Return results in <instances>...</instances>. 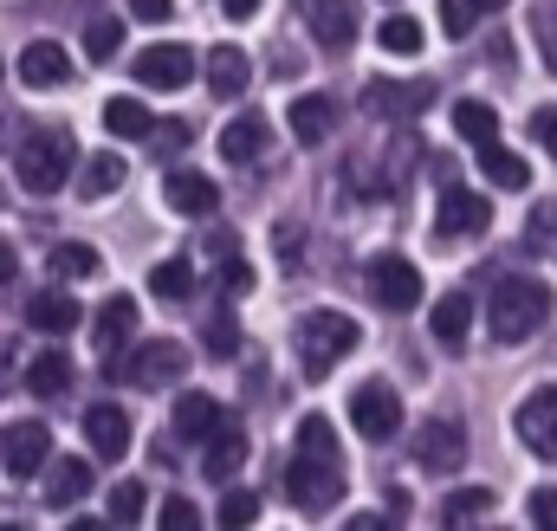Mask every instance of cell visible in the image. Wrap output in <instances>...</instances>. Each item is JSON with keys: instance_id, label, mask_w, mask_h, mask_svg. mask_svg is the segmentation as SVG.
Returning <instances> with one entry per match:
<instances>
[{"instance_id": "cell-25", "label": "cell", "mask_w": 557, "mask_h": 531, "mask_svg": "<svg viewBox=\"0 0 557 531\" xmlns=\"http://www.w3.org/2000/svg\"><path fill=\"white\" fill-rule=\"evenodd\" d=\"M247 78H253V65H247L240 46H214V52H208V91H214V98H240Z\"/></svg>"}, {"instance_id": "cell-31", "label": "cell", "mask_w": 557, "mask_h": 531, "mask_svg": "<svg viewBox=\"0 0 557 531\" xmlns=\"http://www.w3.org/2000/svg\"><path fill=\"white\" fill-rule=\"evenodd\" d=\"M149 292H156L162 305H188V298H195V266L188 260H162L156 272H149Z\"/></svg>"}, {"instance_id": "cell-34", "label": "cell", "mask_w": 557, "mask_h": 531, "mask_svg": "<svg viewBox=\"0 0 557 531\" xmlns=\"http://www.w3.org/2000/svg\"><path fill=\"white\" fill-rule=\"evenodd\" d=\"M376 39H383V52H396V59H416V52H421V39H428V33H421V20H416V13H389Z\"/></svg>"}, {"instance_id": "cell-12", "label": "cell", "mask_w": 557, "mask_h": 531, "mask_svg": "<svg viewBox=\"0 0 557 531\" xmlns=\"http://www.w3.org/2000/svg\"><path fill=\"white\" fill-rule=\"evenodd\" d=\"M20 85H26V91H65V85H72V59H65V46L33 39V46L20 52Z\"/></svg>"}, {"instance_id": "cell-7", "label": "cell", "mask_w": 557, "mask_h": 531, "mask_svg": "<svg viewBox=\"0 0 557 531\" xmlns=\"http://www.w3.org/2000/svg\"><path fill=\"white\" fill-rule=\"evenodd\" d=\"M350 421H357L363 441H396V428H403V396H396L389 383H363V390L350 396Z\"/></svg>"}, {"instance_id": "cell-4", "label": "cell", "mask_w": 557, "mask_h": 531, "mask_svg": "<svg viewBox=\"0 0 557 531\" xmlns=\"http://www.w3.org/2000/svg\"><path fill=\"white\" fill-rule=\"evenodd\" d=\"M357 337H363L357 318H344V311H305V318H298V363H305V376H311V383L331 376V363L350 357Z\"/></svg>"}, {"instance_id": "cell-21", "label": "cell", "mask_w": 557, "mask_h": 531, "mask_svg": "<svg viewBox=\"0 0 557 531\" xmlns=\"http://www.w3.org/2000/svg\"><path fill=\"white\" fill-rule=\"evenodd\" d=\"M221 421H227V408H221L214 396H201V390L175 396V434H182V441H195V447H201V441H208Z\"/></svg>"}, {"instance_id": "cell-30", "label": "cell", "mask_w": 557, "mask_h": 531, "mask_svg": "<svg viewBox=\"0 0 557 531\" xmlns=\"http://www.w3.org/2000/svg\"><path fill=\"white\" fill-rule=\"evenodd\" d=\"M454 131L467 136L473 149H480V143H499V111L480 104V98H460V104H454Z\"/></svg>"}, {"instance_id": "cell-51", "label": "cell", "mask_w": 557, "mask_h": 531, "mask_svg": "<svg viewBox=\"0 0 557 531\" xmlns=\"http://www.w3.org/2000/svg\"><path fill=\"white\" fill-rule=\"evenodd\" d=\"M0 201H7V188H0Z\"/></svg>"}, {"instance_id": "cell-18", "label": "cell", "mask_w": 557, "mask_h": 531, "mask_svg": "<svg viewBox=\"0 0 557 531\" xmlns=\"http://www.w3.org/2000/svg\"><path fill=\"white\" fill-rule=\"evenodd\" d=\"M85 441H91L98 460H124V454H131V415H124L117 402H98V408L85 415Z\"/></svg>"}, {"instance_id": "cell-48", "label": "cell", "mask_w": 557, "mask_h": 531, "mask_svg": "<svg viewBox=\"0 0 557 531\" xmlns=\"http://www.w3.org/2000/svg\"><path fill=\"white\" fill-rule=\"evenodd\" d=\"M13 272H20V254H13V240H0V285H13Z\"/></svg>"}, {"instance_id": "cell-47", "label": "cell", "mask_w": 557, "mask_h": 531, "mask_svg": "<svg viewBox=\"0 0 557 531\" xmlns=\"http://www.w3.org/2000/svg\"><path fill=\"white\" fill-rule=\"evenodd\" d=\"M131 13L156 26V20H169V13H175V0H131Z\"/></svg>"}, {"instance_id": "cell-3", "label": "cell", "mask_w": 557, "mask_h": 531, "mask_svg": "<svg viewBox=\"0 0 557 531\" xmlns=\"http://www.w3.org/2000/svg\"><path fill=\"white\" fill-rule=\"evenodd\" d=\"M72 169H78V143H72L65 124H39V131L20 136V149H13V175H20L26 195H59L72 182Z\"/></svg>"}, {"instance_id": "cell-45", "label": "cell", "mask_w": 557, "mask_h": 531, "mask_svg": "<svg viewBox=\"0 0 557 531\" xmlns=\"http://www.w3.org/2000/svg\"><path fill=\"white\" fill-rule=\"evenodd\" d=\"M532 136L552 149V162H557V104H545V111H532Z\"/></svg>"}, {"instance_id": "cell-37", "label": "cell", "mask_w": 557, "mask_h": 531, "mask_svg": "<svg viewBox=\"0 0 557 531\" xmlns=\"http://www.w3.org/2000/svg\"><path fill=\"white\" fill-rule=\"evenodd\" d=\"M208 357H240V324H234V311H227V305L208 318Z\"/></svg>"}, {"instance_id": "cell-8", "label": "cell", "mask_w": 557, "mask_h": 531, "mask_svg": "<svg viewBox=\"0 0 557 531\" xmlns=\"http://www.w3.org/2000/svg\"><path fill=\"white\" fill-rule=\"evenodd\" d=\"M512 428H519V441H525L539 460H557V383H545V390H532V396L519 402Z\"/></svg>"}, {"instance_id": "cell-42", "label": "cell", "mask_w": 557, "mask_h": 531, "mask_svg": "<svg viewBox=\"0 0 557 531\" xmlns=\"http://www.w3.org/2000/svg\"><path fill=\"white\" fill-rule=\"evenodd\" d=\"M532 26H539V52H545V65L557 72V7H545Z\"/></svg>"}, {"instance_id": "cell-24", "label": "cell", "mask_w": 557, "mask_h": 531, "mask_svg": "<svg viewBox=\"0 0 557 531\" xmlns=\"http://www.w3.org/2000/svg\"><path fill=\"white\" fill-rule=\"evenodd\" d=\"M285 118H292V136H298L305 149H311V143H324V136L337 131V104H331L324 91H305V98H298Z\"/></svg>"}, {"instance_id": "cell-17", "label": "cell", "mask_w": 557, "mask_h": 531, "mask_svg": "<svg viewBox=\"0 0 557 531\" xmlns=\"http://www.w3.org/2000/svg\"><path fill=\"white\" fill-rule=\"evenodd\" d=\"M305 26L324 52H344L357 39V7L350 0H305Z\"/></svg>"}, {"instance_id": "cell-40", "label": "cell", "mask_w": 557, "mask_h": 531, "mask_svg": "<svg viewBox=\"0 0 557 531\" xmlns=\"http://www.w3.org/2000/svg\"><path fill=\"white\" fill-rule=\"evenodd\" d=\"M111 519H117V526H137L143 519V486L137 480H117V486H111Z\"/></svg>"}, {"instance_id": "cell-38", "label": "cell", "mask_w": 557, "mask_h": 531, "mask_svg": "<svg viewBox=\"0 0 557 531\" xmlns=\"http://www.w3.org/2000/svg\"><path fill=\"white\" fill-rule=\"evenodd\" d=\"M214 519H221V526H227V531L253 526V519H260V493H247V486H234V493L221 499V513H214Z\"/></svg>"}, {"instance_id": "cell-19", "label": "cell", "mask_w": 557, "mask_h": 531, "mask_svg": "<svg viewBox=\"0 0 557 531\" xmlns=\"http://www.w3.org/2000/svg\"><path fill=\"white\" fill-rule=\"evenodd\" d=\"M240 460H247V428L227 415V421L201 441V473H208V480H234V473H240Z\"/></svg>"}, {"instance_id": "cell-36", "label": "cell", "mask_w": 557, "mask_h": 531, "mask_svg": "<svg viewBox=\"0 0 557 531\" xmlns=\"http://www.w3.org/2000/svg\"><path fill=\"white\" fill-rule=\"evenodd\" d=\"M486 513H493V493L486 486H460V493L441 499V526H467V519H486Z\"/></svg>"}, {"instance_id": "cell-6", "label": "cell", "mask_w": 557, "mask_h": 531, "mask_svg": "<svg viewBox=\"0 0 557 531\" xmlns=\"http://www.w3.org/2000/svg\"><path fill=\"white\" fill-rule=\"evenodd\" d=\"M363 285H370V298H376L383 311H416V305H421V272L403 260V254H383V260H370Z\"/></svg>"}, {"instance_id": "cell-28", "label": "cell", "mask_w": 557, "mask_h": 531, "mask_svg": "<svg viewBox=\"0 0 557 531\" xmlns=\"http://www.w3.org/2000/svg\"><path fill=\"white\" fill-rule=\"evenodd\" d=\"M267 143H273L267 118H234V124L221 131V156H227V162H260Z\"/></svg>"}, {"instance_id": "cell-16", "label": "cell", "mask_w": 557, "mask_h": 531, "mask_svg": "<svg viewBox=\"0 0 557 531\" xmlns=\"http://www.w3.org/2000/svg\"><path fill=\"white\" fill-rule=\"evenodd\" d=\"M131 331H137V298H104L98 305V318H91V344H98V357L104 363H117V350L131 344Z\"/></svg>"}, {"instance_id": "cell-13", "label": "cell", "mask_w": 557, "mask_h": 531, "mask_svg": "<svg viewBox=\"0 0 557 531\" xmlns=\"http://www.w3.org/2000/svg\"><path fill=\"white\" fill-rule=\"evenodd\" d=\"M428 104H434V85H428V78H416V85L376 78V85L363 91V111H370V118H416V111H428Z\"/></svg>"}, {"instance_id": "cell-27", "label": "cell", "mask_w": 557, "mask_h": 531, "mask_svg": "<svg viewBox=\"0 0 557 531\" xmlns=\"http://www.w3.org/2000/svg\"><path fill=\"white\" fill-rule=\"evenodd\" d=\"M124 175H131V162H124V156H91V162H78V175H72V182H78V195H85V201H104V195H117V188H124Z\"/></svg>"}, {"instance_id": "cell-46", "label": "cell", "mask_w": 557, "mask_h": 531, "mask_svg": "<svg viewBox=\"0 0 557 531\" xmlns=\"http://www.w3.org/2000/svg\"><path fill=\"white\" fill-rule=\"evenodd\" d=\"M532 526L557 531V493H552V486H545V493H532Z\"/></svg>"}, {"instance_id": "cell-20", "label": "cell", "mask_w": 557, "mask_h": 531, "mask_svg": "<svg viewBox=\"0 0 557 531\" xmlns=\"http://www.w3.org/2000/svg\"><path fill=\"white\" fill-rule=\"evenodd\" d=\"M162 195H169V208H175V214H195V221L221 208V188H214L208 175H195V169H169Z\"/></svg>"}, {"instance_id": "cell-11", "label": "cell", "mask_w": 557, "mask_h": 531, "mask_svg": "<svg viewBox=\"0 0 557 531\" xmlns=\"http://www.w3.org/2000/svg\"><path fill=\"white\" fill-rule=\"evenodd\" d=\"M46 454H52V428H39V421H13L7 441H0V467L13 480H33L46 467Z\"/></svg>"}, {"instance_id": "cell-29", "label": "cell", "mask_w": 557, "mask_h": 531, "mask_svg": "<svg viewBox=\"0 0 557 531\" xmlns=\"http://www.w3.org/2000/svg\"><path fill=\"white\" fill-rule=\"evenodd\" d=\"M91 493V467L85 460H52V473H46V506H78Z\"/></svg>"}, {"instance_id": "cell-5", "label": "cell", "mask_w": 557, "mask_h": 531, "mask_svg": "<svg viewBox=\"0 0 557 531\" xmlns=\"http://www.w3.org/2000/svg\"><path fill=\"white\" fill-rule=\"evenodd\" d=\"M182 363H188V350H182V344L149 337V344H137L131 357H117V363H111V376H117V383H131V390H169V383L182 376Z\"/></svg>"}, {"instance_id": "cell-23", "label": "cell", "mask_w": 557, "mask_h": 531, "mask_svg": "<svg viewBox=\"0 0 557 531\" xmlns=\"http://www.w3.org/2000/svg\"><path fill=\"white\" fill-rule=\"evenodd\" d=\"M434 344H447V350H460L467 344V331H473V298L467 292H441L434 298Z\"/></svg>"}, {"instance_id": "cell-26", "label": "cell", "mask_w": 557, "mask_h": 531, "mask_svg": "<svg viewBox=\"0 0 557 531\" xmlns=\"http://www.w3.org/2000/svg\"><path fill=\"white\" fill-rule=\"evenodd\" d=\"M26 390L39 402H59L72 390V357H65V350H39V357L26 363Z\"/></svg>"}, {"instance_id": "cell-10", "label": "cell", "mask_w": 557, "mask_h": 531, "mask_svg": "<svg viewBox=\"0 0 557 531\" xmlns=\"http://www.w3.org/2000/svg\"><path fill=\"white\" fill-rule=\"evenodd\" d=\"M131 72H137V85H149V91H182V85L195 78V52L175 46V39H169V46H143Z\"/></svg>"}, {"instance_id": "cell-33", "label": "cell", "mask_w": 557, "mask_h": 531, "mask_svg": "<svg viewBox=\"0 0 557 531\" xmlns=\"http://www.w3.org/2000/svg\"><path fill=\"white\" fill-rule=\"evenodd\" d=\"M104 124H111V136H124V143H149V131H156V118H149V111H143L137 98H111V104H104Z\"/></svg>"}, {"instance_id": "cell-44", "label": "cell", "mask_w": 557, "mask_h": 531, "mask_svg": "<svg viewBox=\"0 0 557 531\" xmlns=\"http://www.w3.org/2000/svg\"><path fill=\"white\" fill-rule=\"evenodd\" d=\"M156 519H162L169 531H182V526H195V519H201V506H195V499H169V506H162Z\"/></svg>"}, {"instance_id": "cell-2", "label": "cell", "mask_w": 557, "mask_h": 531, "mask_svg": "<svg viewBox=\"0 0 557 531\" xmlns=\"http://www.w3.org/2000/svg\"><path fill=\"white\" fill-rule=\"evenodd\" d=\"M545 318H552V285H545V279H532V272H506V279H493L486 324H493L499 344H525V337H539Z\"/></svg>"}, {"instance_id": "cell-14", "label": "cell", "mask_w": 557, "mask_h": 531, "mask_svg": "<svg viewBox=\"0 0 557 531\" xmlns=\"http://www.w3.org/2000/svg\"><path fill=\"white\" fill-rule=\"evenodd\" d=\"M486 221H493L486 195H473V188L441 195V240H473V234H486Z\"/></svg>"}, {"instance_id": "cell-50", "label": "cell", "mask_w": 557, "mask_h": 531, "mask_svg": "<svg viewBox=\"0 0 557 531\" xmlns=\"http://www.w3.org/2000/svg\"><path fill=\"white\" fill-rule=\"evenodd\" d=\"M473 7H480V13H499V7H506V0H473Z\"/></svg>"}, {"instance_id": "cell-41", "label": "cell", "mask_w": 557, "mask_h": 531, "mask_svg": "<svg viewBox=\"0 0 557 531\" xmlns=\"http://www.w3.org/2000/svg\"><path fill=\"white\" fill-rule=\"evenodd\" d=\"M149 143H156V156H175V149L188 143V124H182V118H169V124H156V131H149Z\"/></svg>"}, {"instance_id": "cell-32", "label": "cell", "mask_w": 557, "mask_h": 531, "mask_svg": "<svg viewBox=\"0 0 557 531\" xmlns=\"http://www.w3.org/2000/svg\"><path fill=\"white\" fill-rule=\"evenodd\" d=\"M46 272H52L59 285H78V279H91V272H98V247H78V240H65V247H52Z\"/></svg>"}, {"instance_id": "cell-22", "label": "cell", "mask_w": 557, "mask_h": 531, "mask_svg": "<svg viewBox=\"0 0 557 531\" xmlns=\"http://www.w3.org/2000/svg\"><path fill=\"white\" fill-rule=\"evenodd\" d=\"M480 169H486V182L506 188V195L532 188V162H525L519 149H506V143H480Z\"/></svg>"}, {"instance_id": "cell-35", "label": "cell", "mask_w": 557, "mask_h": 531, "mask_svg": "<svg viewBox=\"0 0 557 531\" xmlns=\"http://www.w3.org/2000/svg\"><path fill=\"white\" fill-rule=\"evenodd\" d=\"M117 46H124V20L117 13H91L85 20V52L104 65V59H117Z\"/></svg>"}, {"instance_id": "cell-49", "label": "cell", "mask_w": 557, "mask_h": 531, "mask_svg": "<svg viewBox=\"0 0 557 531\" xmlns=\"http://www.w3.org/2000/svg\"><path fill=\"white\" fill-rule=\"evenodd\" d=\"M221 13H227V20H253V13H260V0H221Z\"/></svg>"}, {"instance_id": "cell-39", "label": "cell", "mask_w": 557, "mask_h": 531, "mask_svg": "<svg viewBox=\"0 0 557 531\" xmlns=\"http://www.w3.org/2000/svg\"><path fill=\"white\" fill-rule=\"evenodd\" d=\"M473 26H480V7L473 0H441V33L447 39H467Z\"/></svg>"}, {"instance_id": "cell-9", "label": "cell", "mask_w": 557, "mask_h": 531, "mask_svg": "<svg viewBox=\"0 0 557 531\" xmlns=\"http://www.w3.org/2000/svg\"><path fill=\"white\" fill-rule=\"evenodd\" d=\"M416 460L428 467V473H460V460H467V428L447 421V415L421 421L416 428Z\"/></svg>"}, {"instance_id": "cell-43", "label": "cell", "mask_w": 557, "mask_h": 531, "mask_svg": "<svg viewBox=\"0 0 557 531\" xmlns=\"http://www.w3.org/2000/svg\"><path fill=\"white\" fill-rule=\"evenodd\" d=\"M221 292H227V298H240V292H253V266L227 260V266H221Z\"/></svg>"}, {"instance_id": "cell-15", "label": "cell", "mask_w": 557, "mask_h": 531, "mask_svg": "<svg viewBox=\"0 0 557 531\" xmlns=\"http://www.w3.org/2000/svg\"><path fill=\"white\" fill-rule=\"evenodd\" d=\"M26 324H33L39 337H65V331L85 324V311H78V298H72L65 285H52V292H33V298H26Z\"/></svg>"}, {"instance_id": "cell-1", "label": "cell", "mask_w": 557, "mask_h": 531, "mask_svg": "<svg viewBox=\"0 0 557 531\" xmlns=\"http://www.w3.org/2000/svg\"><path fill=\"white\" fill-rule=\"evenodd\" d=\"M285 499L305 519H324L344 499V454H337V434H331L324 415L298 421V447H292V467H285Z\"/></svg>"}]
</instances>
